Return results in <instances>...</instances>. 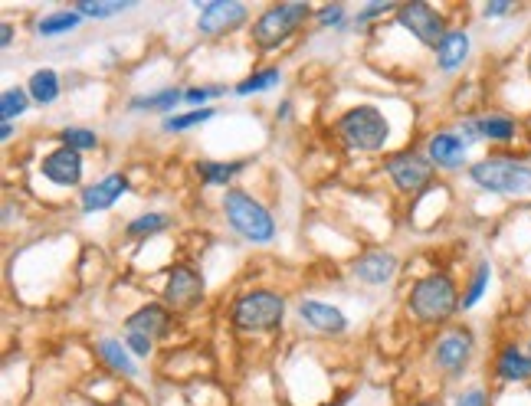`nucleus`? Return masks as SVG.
I'll return each mask as SVG.
<instances>
[{"label": "nucleus", "instance_id": "f257e3e1", "mask_svg": "<svg viewBox=\"0 0 531 406\" xmlns=\"http://www.w3.org/2000/svg\"><path fill=\"white\" fill-rule=\"evenodd\" d=\"M459 295L453 276L446 272H430L423 276L407 295V312L420 321V325H446L459 312Z\"/></svg>", "mask_w": 531, "mask_h": 406}, {"label": "nucleus", "instance_id": "f03ea898", "mask_svg": "<svg viewBox=\"0 0 531 406\" xmlns=\"http://www.w3.org/2000/svg\"><path fill=\"white\" fill-rule=\"evenodd\" d=\"M223 217L233 226V233H240L246 243H273L276 240V220L273 213H269L263 203H259L253 194H246V190H236L230 187L227 194H223Z\"/></svg>", "mask_w": 531, "mask_h": 406}, {"label": "nucleus", "instance_id": "7ed1b4c3", "mask_svg": "<svg viewBox=\"0 0 531 406\" xmlns=\"http://www.w3.org/2000/svg\"><path fill=\"white\" fill-rule=\"evenodd\" d=\"M335 135L345 141V148L351 151L374 154V151H384V145L391 141V122H387V115L381 109H374V105H351V109L335 122Z\"/></svg>", "mask_w": 531, "mask_h": 406}, {"label": "nucleus", "instance_id": "20e7f679", "mask_svg": "<svg viewBox=\"0 0 531 406\" xmlns=\"http://www.w3.org/2000/svg\"><path fill=\"white\" fill-rule=\"evenodd\" d=\"M469 181L479 190L499 197H525L531 194V164L518 158H482L469 164Z\"/></svg>", "mask_w": 531, "mask_h": 406}, {"label": "nucleus", "instance_id": "39448f33", "mask_svg": "<svg viewBox=\"0 0 531 406\" xmlns=\"http://www.w3.org/2000/svg\"><path fill=\"white\" fill-rule=\"evenodd\" d=\"M312 17L309 4H269L263 14L253 20V46L259 53H273L279 46H286L295 33L305 27V20Z\"/></svg>", "mask_w": 531, "mask_h": 406}, {"label": "nucleus", "instance_id": "423d86ee", "mask_svg": "<svg viewBox=\"0 0 531 406\" xmlns=\"http://www.w3.org/2000/svg\"><path fill=\"white\" fill-rule=\"evenodd\" d=\"M230 321L236 331H276L286 321V298L269 289L243 292L230 305Z\"/></svg>", "mask_w": 531, "mask_h": 406}, {"label": "nucleus", "instance_id": "0eeeda50", "mask_svg": "<svg viewBox=\"0 0 531 406\" xmlns=\"http://www.w3.org/2000/svg\"><path fill=\"white\" fill-rule=\"evenodd\" d=\"M384 171L391 177V184L400 190V194H423V190L430 187L433 181V164L427 154H417V151H400L391 154V158L384 161Z\"/></svg>", "mask_w": 531, "mask_h": 406}, {"label": "nucleus", "instance_id": "6e6552de", "mask_svg": "<svg viewBox=\"0 0 531 406\" xmlns=\"http://www.w3.org/2000/svg\"><path fill=\"white\" fill-rule=\"evenodd\" d=\"M397 23L404 27L410 37H417L423 46H430L436 50L440 40L446 37V17L436 10L433 4H420V0H413V4H400L397 7Z\"/></svg>", "mask_w": 531, "mask_h": 406}, {"label": "nucleus", "instance_id": "1a4fd4ad", "mask_svg": "<svg viewBox=\"0 0 531 406\" xmlns=\"http://www.w3.org/2000/svg\"><path fill=\"white\" fill-rule=\"evenodd\" d=\"M472 354H476V338H472V331L469 328H450L436 338L433 361L446 377H463L469 361H472Z\"/></svg>", "mask_w": 531, "mask_h": 406}, {"label": "nucleus", "instance_id": "9d476101", "mask_svg": "<svg viewBox=\"0 0 531 406\" xmlns=\"http://www.w3.org/2000/svg\"><path fill=\"white\" fill-rule=\"evenodd\" d=\"M246 17H250V7L240 4V0H210V4L200 7L197 30L204 37H220V33L240 30Z\"/></svg>", "mask_w": 531, "mask_h": 406}, {"label": "nucleus", "instance_id": "9b49d317", "mask_svg": "<svg viewBox=\"0 0 531 406\" xmlns=\"http://www.w3.org/2000/svg\"><path fill=\"white\" fill-rule=\"evenodd\" d=\"M200 298H204V276L194 266H174L168 272V282H164V305L177 308V312H187L194 308Z\"/></svg>", "mask_w": 531, "mask_h": 406}, {"label": "nucleus", "instance_id": "f8f14e48", "mask_svg": "<svg viewBox=\"0 0 531 406\" xmlns=\"http://www.w3.org/2000/svg\"><path fill=\"white\" fill-rule=\"evenodd\" d=\"M82 167H86L82 164V151L59 145L40 161V174L56 187H76L82 181Z\"/></svg>", "mask_w": 531, "mask_h": 406}, {"label": "nucleus", "instance_id": "ddd939ff", "mask_svg": "<svg viewBox=\"0 0 531 406\" xmlns=\"http://www.w3.org/2000/svg\"><path fill=\"white\" fill-rule=\"evenodd\" d=\"M466 151L469 145L463 138L456 135V131H433L427 138V158L433 167H440V171H459V167L466 164Z\"/></svg>", "mask_w": 531, "mask_h": 406}, {"label": "nucleus", "instance_id": "4468645a", "mask_svg": "<svg viewBox=\"0 0 531 406\" xmlns=\"http://www.w3.org/2000/svg\"><path fill=\"white\" fill-rule=\"evenodd\" d=\"M125 190H128V177H125L122 171H115V174H105L102 181L89 184L86 190H82V197H79V207H82V213H102V210L115 207V200L122 197Z\"/></svg>", "mask_w": 531, "mask_h": 406}, {"label": "nucleus", "instance_id": "2eb2a0df", "mask_svg": "<svg viewBox=\"0 0 531 406\" xmlns=\"http://www.w3.org/2000/svg\"><path fill=\"white\" fill-rule=\"evenodd\" d=\"M351 272L364 285H387L397 276V256L384 253V249H371V253H364L351 262Z\"/></svg>", "mask_w": 531, "mask_h": 406}, {"label": "nucleus", "instance_id": "dca6fc26", "mask_svg": "<svg viewBox=\"0 0 531 406\" xmlns=\"http://www.w3.org/2000/svg\"><path fill=\"white\" fill-rule=\"evenodd\" d=\"M492 370L502 384H528L531 380V354L518 348L515 341H509V344H502L499 354H495Z\"/></svg>", "mask_w": 531, "mask_h": 406}, {"label": "nucleus", "instance_id": "f3484780", "mask_svg": "<svg viewBox=\"0 0 531 406\" xmlns=\"http://www.w3.org/2000/svg\"><path fill=\"white\" fill-rule=\"evenodd\" d=\"M171 325H174L171 308L168 305H158V302L141 305L138 312H132V315L125 318V328L132 331V334H145V338H164V334L171 331Z\"/></svg>", "mask_w": 531, "mask_h": 406}, {"label": "nucleus", "instance_id": "a211bd4d", "mask_svg": "<svg viewBox=\"0 0 531 406\" xmlns=\"http://www.w3.org/2000/svg\"><path fill=\"white\" fill-rule=\"evenodd\" d=\"M299 318L305 325H312L322 334H345L348 331V318L341 308L328 305V302H315V298H302L299 302Z\"/></svg>", "mask_w": 531, "mask_h": 406}, {"label": "nucleus", "instance_id": "6ab92c4d", "mask_svg": "<svg viewBox=\"0 0 531 406\" xmlns=\"http://www.w3.org/2000/svg\"><path fill=\"white\" fill-rule=\"evenodd\" d=\"M469 50H472V40L466 30H450L446 37L436 46V66L443 69V73H456L459 66L469 59Z\"/></svg>", "mask_w": 531, "mask_h": 406}, {"label": "nucleus", "instance_id": "aec40b11", "mask_svg": "<svg viewBox=\"0 0 531 406\" xmlns=\"http://www.w3.org/2000/svg\"><path fill=\"white\" fill-rule=\"evenodd\" d=\"M479 135L482 141H492V145H512V141L522 135V125H518V118L505 115V112H489V115H479Z\"/></svg>", "mask_w": 531, "mask_h": 406}, {"label": "nucleus", "instance_id": "412c9836", "mask_svg": "<svg viewBox=\"0 0 531 406\" xmlns=\"http://www.w3.org/2000/svg\"><path fill=\"white\" fill-rule=\"evenodd\" d=\"M96 354L102 357V364H105V367L115 370V374H122V377H138L135 357H132V351H128L122 341H115V338H99V341H96Z\"/></svg>", "mask_w": 531, "mask_h": 406}, {"label": "nucleus", "instance_id": "4be33fe9", "mask_svg": "<svg viewBox=\"0 0 531 406\" xmlns=\"http://www.w3.org/2000/svg\"><path fill=\"white\" fill-rule=\"evenodd\" d=\"M243 167H246V161H197L194 171L204 187H227Z\"/></svg>", "mask_w": 531, "mask_h": 406}, {"label": "nucleus", "instance_id": "5701e85b", "mask_svg": "<svg viewBox=\"0 0 531 406\" xmlns=\"http://www.w3.org/2000/svg\"><path fill=\"white\" fill-rule=\"evenodd\" d=\"M489 282H492V262L489 259H479L476 272H472V279L466 285L463 298H459V312H469V308H476L482 302V295L489 292Z\"/></svg>", "mask_w": 531, "mask_h": 406}, {"label": "nucleus", "instance_id": "b1692460", "mask_svg": "<svg viewBox=\"0 0 531 406\" xmlns=\"http://www.w3.org/2000/svg\"><path fill=\"white\" fill-rule=\"evenodd\" d=\"M171 223H174V217H168V213L151 210V213H141V217H135L132 223H128L125 226V236H128V240H148V236L164 233Z\"/></svg>", "mask_w": 531, "mask_h": 406}, {"label": "nucleus", "instance_id": "393cba45", "mask_svg": "<svg viewBox=\"0 0 531 406\" xmlns=\"http://www.w3.org/2000/svg\"><path fill=\"white\" fill-rule=\"evenodd\" d=\"M177 102H184V89H161L151 95H135V99L128 102V109L132 112H171Z\"/></svg>", "mask_w": 531, "mask_h": 406}, {"label": "nucleus", "instance_id": "a878e982", "mask_svg": "<svg viewBox=\"0 0 531 406\" xmlns=\"http://www.w3.org/2000/svg\"><path fill=\"white\" fill-rule=\"evenodd\" d=\"M27 92L37 105H53L59 99V73L56 69H37L27 82Z\"/></svg>", "mask_w": 531, "mask_h": 406}, {"label": "nucleus", "instance_id": "bb28decb", "mask_svg": "<svg viewBox=\"0 0 531 406\" xmlns=\"http://www.w3.org/2000/svg\"><path fill=\"white\" fill-rule=\"evenodd\" d=\"M79 27H82V17L76 14V10H59V14L37 20L40 37H63V33H73Z\"/></svg>", "mask_w": 531, "mask_h": 406}, {"label": "nucleus", "instance_id": "cd10ccee", "mask_svg": "<svg viewBox=\"0 0 531 406\" xmlns=\"http://www.w3.org/2000/svg\"><path fill=\"white\" fill-rule=\"evenodd\" d=\"M279 82H282V73H279L276 66H269V69H259V73H253V76H246L233 92H236V95H253V92L273 89V86H279Z\"/></svg>", "mask_w": 531, "mask_h": 406}, {"label": "nucleus", "instance_id": "c85d7f7f", "mask_svg": "<svg viewBox=\"0 0 531 406\" xmlns=\"http://www.w3.org/2000/svg\"><path fill=\"white\" fill-rule=\"evenodd\" d=\"M214 115H217L214 109H194V112H184V115H171L168 122H164V131H171V135H181V131H191V128L207 125Z\"/></svg>", "mask_w": 531, "mask_h": 406}, {"label": "nucleus", "instance_id": "c756f323", "mask_svg": "<svg viewBox=\"0 0 531 406\" xmlns=\"http://www.w3.org/2000/svg\"><path fill=\"white\" fill-rule=\"evenodd\" d=\"M135 4H122V0H115V4H102V0H79L73 7L79 17H92V20H105V17H115V14H125V10H132Z\"/></svg>", "mask_w": 531, "mask_h": 406}, {"label": "nucleus", "instance_id": "7c9ffc66", "mask_svg": "<svg viewBox=\"0 0 531 406\" xmlns=\"http://www.w3.org/2000/svg\"><path fill=\"white\" fill-rule=\"evenodd\" d=\"M30 102L33 99L27 89H7L4 99H0V118H4V122H14V118H20L30 109Z\"/></svg>", "mask_w": 531, "mask_h": 406}, {"label": "nucleus", "instance_id": "2f4dec72", "mask_svg": "<svg viewBox=\"0 0 531 406\" xmlns=\"http://www.w3.org/2000/svg\"><path fill=\"white\" fill-rule=\"evenodd\" d=\"M59 141H63L66 148H76V151H92L99 148V135L89 128H63L59 131Z\"/></svg>", "mask_w": 531, "mask_h": 406}, {"label": "nucleus", "instance_id": "473e14b6", "mask_svg": "<svg viewBox=\"0 0 531 406\" xmlns=\"http://www.w3.org/2000/svg\"><path fill=\"white\" fill-rule=\"evenodd\" d=\"M318 23H322L325 30H345L348 27V7L345 4L318 7Z\"/></svg>", "mask_w": 531, "mask_h": 406}, {"label": "nucleus", "instance_id": "72a5a7b5", "mask_svg": "<svg viewBox=\"0 0 531 406\" xmlns=\"http://www.w3.org/2000/svg\"><path fill=\"white\" fill-rule=\"evenodd\" d=\"M220 95H227V86H191L184 89V102L194 105V109H204L210 99H220Z\"/></svg>", "mask_w": 531, "mask_h": 406}, {"label": "nucleus", "instance_id": "f704fd0d", "mask_svg": "<svg viewBox=\"0 0 531 406\" xmlns=\"http://www.w3.org/2000/svg\"><path fill=\"white\" fill-rule=\"evenodd\" d=\"M453 406H489V393L482 387H469V390L459 393Z\"/></svg>", "mask_w": 531, "mask_h": 406}, {"label": "nucleus", "instance_id": "c9c22d12", "mask_svg": "<svg viewBox=\"0 0 531 406\" xmlns=\"http://www.w3.org/2000/svg\"><path fill=\"white\" fill-rule=\"evenodd\" d=\"M125 348L132 351L135 357H148L151 351H155V344H151V338H145V334H132V331H128Z\"/></svg>", "mask_w": 531, "mask_h": 406}, {"label": "nucleus", "instance_id": "e433bc0d", "mask_svg": "<svg viewBox=\"0 0 531 406\" xmlns=\"http://www.w3.org/2000/svg\"><path fill=\"white\" fill-rule=\"evenodd\" d=\"M391 10H397V7H394V4H364V7L358 10V20H354V23H368V20H374V17L391 14Z\"/></svg>", "mask_w": 531, "mask_h": 406}, {"label": "nucleus", "instance_id": "4c0bfd02", "mask_svg": "<svg viewBox=\"0 0 531 406\" xmlns=\"http://www.w3.org/2000/svg\"><path fill=\"white\" fill-rule=\"evenodd\" d=\"M459 138L466 141V145H476V141H482V135H479V122L476 118H463V122H459V131H456Z\"/></svg>", "mask_w": 531, "mask_h": 406}, {"label": "nucleus", "instance_id": "58836bf2", "mask_svg": "<svg viewBox=\"0 0 531 406\" xmlns=\"http://www.w3.org/2000/svg\"><path fill=\"white\" fill-rule=\"evenodd\" d=\"M515 4H486L482 7V17H505V14H512Z\"/></svg>", "mask_w": 531, "mask_h": 406}, {"label": "nucleus", "instance_id": "ea45409f", "mask_svg": "<svg viewBox=\"0 0 531 406\" xmlns=\"http://www.w3.org/2000/svg\"><path fill=\"white\" fill-rule=\"evenodd\" d=\"M10 43H14V27H10V23H4V30H0V46H4V50H10Z\"/></svg>", "mask_w": 531, "mask_h": 406}, {"label": "nucleus", "instance_id": "a19ab883", "mask_svg": "<svg viewBox=\"0 0 531 406\" xmlns=\"http://www.w3.org/2000/svg\"><path fill=\"white\" fill-rule=\"evenodd\" d=\"M0 138H4V141L14 138V122H4V125H0Z\"/></svg>", "mask_w": 531, "mask_h": 406}, {"label": "nucleus", "instance_id": "79ce46f5", "mask_svg": "<svg viewBox=\"0 0 531 406\" xmlns=\"http://www.w3.org/2000/svg\"><path fill=\"white\" fill-rule=\"evenodd\" d=\"M292 115V105L286 102V105H282V109H276V118H289Z\"/></svg>", "mask_w": 531, "mask_h": 406}, {"label": "nucleus", "instance_id": "37998d69", "mask_svg": "<svg viewBox=\"0 0 531 406\" xmlns=\"http://www.w3.org/2000/svg\"><path fill=\"white\" fill-rule=\"evenodd\" d=\"M525 69H528V79H531V50H528V59H525Z\"/></svg>", "mask_w": 531, "mask_h": 406}, {"label": "nucleus", "instance_id": "c03bdc74", "mask_svg": "<svg viewBox=\"0 0 531 406\" xmlns=\"http://www.w3.org/2000/svg\"><path fill=\"white\" fill-rule=\"evenodd\" d=\"M528 354H531V338H528Z\"/></svg>", "mask_w": 531, "mask_h": 406}]
</instances>
